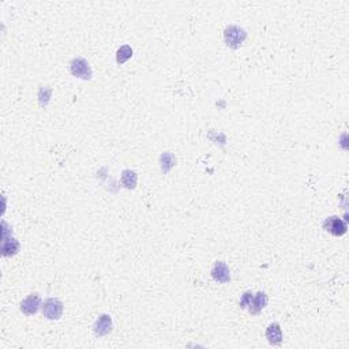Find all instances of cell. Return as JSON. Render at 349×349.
<instances>
[{
    "label": "cell",
    "instance_id": "cell-13",
    "mask_svg": "<svg viewBox=\"0 0 349 349\" xmlns=\"http://www.w3.org/2000/svg\"><path fill=\"white\" fill-rule=\"evenodd\" d=\"M133 56V48L130 45H121L116 52L117 64H124Z\"/></svg>",
    "mask_w": 349,
    "mask_h": 349
},
{
    "label": "cell",
    "instance_id": "cell-14",
    "mask_svg": "<svg viewBox=\"0 0 349 349\" xmlns=\"http://www.w3.org/2000/svg\"><path fill=\"white\" fill-rule=\"evenodd\" d=\"M52 96V89L49 86H41L38 90V101L41 107H46Z\"/></svg>",
    "mask_w": 349,
    "mask_h": 349
},
{
    "label": "cell",
    "instance_id": "cell-9",
    "mask_svg": "<svg viewBox=\"0 0 349 349\" xmlns=\"http://www.w3.org/2000/svg\"><path fill=\"white\" fill-rule=\"evenodd\" d=\"M266 338L271 345H280L283 342V330H281L280 323L273 322V323H270L267 326Z\"/></svg>",
    "mask_w": 349,
    "mask_h": 349
},
{
    "label": "cell",
    "instance_id": "cell-4",
    "mask_svg": "<svg viewBox=\"0 0 349 349\" xmlns=\"http://www.w3.org/2000/svg\"><path fill=\"white\" fill-rule=\"evenodd\" d=\"M325 231H328L329 233H332L333 236H342L348 231V227H346V222L342 221L340 217L332 216L328 217L326 220L323 221L322 224Z\"/></svg>",
    "mask_w": 349,
    "mask_h": 349
},
{
    "label": "cell",
    "instance_id": "cell-10",
    "mask_svg": "<svg viewBox=\"0 0 349 349\" xmlns=\"http://www.w3.org/2000/svg\"><path fill=\"white\" fill-rule=\"evenodd\" d=\"M21 244L17 239H3V244H2V255L6 258H11L19 253Z\"/></svg>",
    "mask_w": 349,
    "mask_h": 349
},
{
    "label": "cell",
    "instance_id": "cell-8",
    "mask_svg": "<svg viewBox=\"0 0 349 349\" xmlns=\"http://www.w3.org/2000/svg\"><path fill=\"white\" fill-rule=\"evenodd\" d=\"M267 295L265 292H258L255 293V296H253V300H251V304L248 306V312L251 315H259L262 312V310L267 306Z\"/></svg>",
    "mask_w": 349,
    "mask_h": 349
},
{
    "label": "cell",
    "instance_id": "cell-11",
    "mask_svg": "<svg viewBox=\"0 0 349 349\" xmlns=\"http://www.w3.org/2000/svg\"><path fill=\"white\" fill-rule=\"evenodd\" d=\"M120 182L126 188H129V190H134V188L137 187L138 174L131 169H124L123 172H121Z\"/></svg>",
    "mask_w": 349,
    "mask_h": 349
},
{
    "label": "cell",
    "instance_id": "cell-3",
    "mask_svg": "<svg viewBox=\"0 0 349 349\" xmlns=\"http://www.w3.org/2000/svg\"><path fill=\"white\" fill-rule=\"evenodd\" d=\"M41 310L42 315L45 316L46 319L56 320L62 318L64 307H63V303L59 299H56V297H49V299H46L45 302L42 303Z\"/></svg>",
    "mask_w": 349,
    "mask_h": 349
},
{
    "label": "cell",
    "instance_id": "cell-2",
    "mask_svg": "<svg viewBox=\"0 0 349 349\" xmlns=\"http://www.w3.org/2000/svg\"><path fill=\"white\" fill-rule=\"evenodd\" d=\"M70 71H71V74L74 75V77L81 78V79H85V81H89V79H92V77H93L92 67H90V64H89V62H87L86 59L81 58V56L74 58L72 60H71Z\"/></svg>",
    "mask_w": 349,
    "mask_h": 349
},
{
    "label": "cell",
    "instance_id": "cell-5",
    "mask_svg": "<svg viewBox=\"0 0 349 349\" xmlns=\"http://www.w3.org/2000/svg\"><path fill=\"white\" fill-rule=\"evenodd\" d=\"M41 306V297L37 293H32V295H29L21 302V311L26 316H32L34 314H37V311L40 310Z\"/></svg>",
    "mask_w": 349,
    "mask_h": 349
},
{
    "label": "cell",
    "instance_id": "cell-6",
    "mask_svg": "<svg viewBox=\"0 0 349 349\" xmlns=\"http://www.w3.org/2000/svg\"><path fill=\"white\" fill-rule=\"evenodd\" d=\"M212 277L217 283L227 284L231 281V271L225 262H216L212 269Z\"/></svg>",
    "mask_w": 349,
    "mask_h": 349
},
{
    "label": "cell",
    "instance_id": "cell-12",
    "mask_svg": "<svg viewBox=\"0 0 349 349\" xmlns=\"http://www.w3.org/2000/svg\"><path fill=\"white\" fill-rule=\"evenodd\" d=\"M160 164H161L162 173H168V172L173 168L174 164H176V157H174V154L170 153V152L162 153L161 157H160Z\"/></svg>",
    "mask_w": 349,
    "mask_h": 349
},
{
    "label": "cell",
    "instance_id": "cell-15",
    "mask_svg": "<svg viewBox=\"0 0 349 349\" xmlns=\"http://www.w3.org/2000/svg\"><path fill=\"white\" fill-rule=\"evenodd\" d=\"M253 293L251 292H244L243 293V296H241L240 299V303H239V306H240V308H243V310H247L248 308V306L251 304V300H253Z\"/></svg>",
    "mask_w": 349,
    "mask_h": 349
},
{
    "label": "cell",
    "instance_id": "cell-7",
    "mask_svg": "<svg viewBox=\"0 0 349 349\" xmlns=\"http://www.w3.org/2000/svg\"><path fill=\"white\" fill-rule=\"evenodd\" d=\"M112 332V318L107 314H101L94 323V334L97 337H104Z\"/></svg>",
    "mask_w": 349,
    "mask_h": 349
},
{
    "label": "cell",
    "instance_id": "cell-1",
    "mask_svg": "<svg viewBox=\"0 0 349 349\" xmlns=\"http://www.w3.org/2000/svg\"><path fill=\"white\" fill-rule=\"evenodd\" d=\"M247 38V32L243 28L237 25H229L224 30V41L227 46L231 49H237L240 48L241 44L245 41Z\"/></svg>",
    "mask_w": 349,
    "mask_h": 349
}]
</instances>
